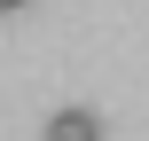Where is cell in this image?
<instances>
[{
	"label": "cell",
	"instance_id": "7a4b0ae2",
	"mask_svg": "<svg viewBox=\"0 0 149 141\" xmlns=\"http://www.w3.org/2000/svg\"><path fill=\"white\" fill-rule=\"evenodd\" d=\"M8 8H24V0H0V16H8Z\"/></svg>",
	"mask_w": 149,
	"mask_h": 141
},
{
	"label": "cell",
	"instance_id": "6da1fadb",
	"mask_svg": "<svg viewBox=\"0 0 149 141\" xmlns=\"http://www.w3.org/2000/svg\"><path fill=\"white\" fill-rule=\"evenodd\" d=\"M47 141H102V118L94 110H55L47 118Z\"/></svg>",
	"mask_w": 149,
	"mask_h": 141
}]
</instances>
